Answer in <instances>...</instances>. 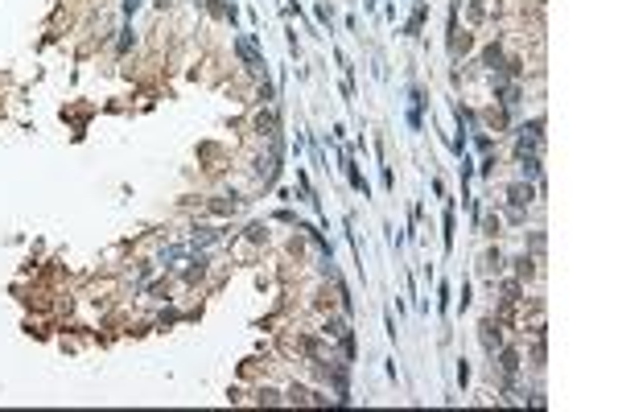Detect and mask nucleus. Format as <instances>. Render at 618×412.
<instances>
[{"instance_id":"nucleus-1","label":"nucleus","mask_w":618,"mask_h":412,"mask_svg":"<svg viewBox=\"0 0 618 412\" xmlns=\"http://www.w3.org/2000/svg\"><path fill=\"white\" fill-rule=\"evenodd\" d=\"M528 198H532V190H523V186H515V190H511V202H515V206H523Z\"/></svg>"}]
</instances>
